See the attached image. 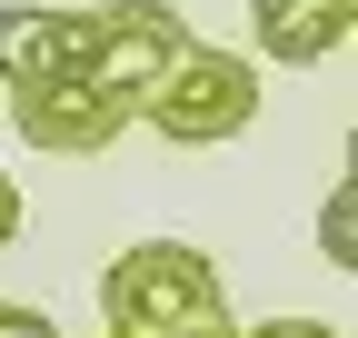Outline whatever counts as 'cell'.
Returning a JSON list of instances; mask_svg holds the SVG:
<instances>
[{
	"label": "cell",
	"mask_w": 358,
	"mask_h": 338,
	"mask_svg": "<svg viewBox=\"0 0 358 338\" xmlns=\"http://www.w3.org/2000/svg\"><path fill=\"white\" fill-rule=\"evenodd\" d=\"M229 338H338L329 318H268V328H229Z\"/></svg>",
	"instance_id": "obj_9"
},
{
	"label": "cell",
	"mask_w": 358,
	"mask_h": 338,
	"mask_svg": "<svg viewBox=\"0 0 358 338\" xmlns=\"http://www.w3.org/2000/svg\"><path fill=\"white\" fill-rule=\"evenodd\" d=\"M90 80V10H0V90Z\"/></svg>",
	"instance_id": "obj_5"
},
{
	"label": "cell",
	"mask_w": 358,
	"mask_h": 338,
	"mask_svg": "<svg viewBox=\"0 0 358 338\" xmlns=\"http://www.w3.org/2000/svg\"><path fill=\"white\" fill-rule=\"evenodd\" d=\"M129 119H150L169 149H219V140H239L249 119H259V60H249V50H209V40H189Z\"/></svg>",
	"instance_id": "obj_2"
},
{
	"label": "cell",
	"mask_w": 358,
	"mask_h": 338,
	"mask_svg": "<svg viewBox=\"0 0 358 338\" xmlns=\"http://www.w3.org/2000/svg\"><path fill=\"white\" fill-rule=\"evenodd\" d=\"M10 239H20V189L0 179V249H10Z\"/></svg>",
	"instance_id": "obj_10"
},
{
	"label": "cell",
	"mask_w": 358,
	"mask_h": 338,
	"mask_svg": "<svg viewBox=\"0 0 358 338\" xmlns=\"http://www.w3.org/2000/svg\"><path fill=\"white\" fill-rule=\"evenodd\" d=\"M0 338H60L50 309H20V299H0Z\"/></svg>",
	"instance_id": "obj_7"
},
{
	"label": "cell",
	"mask_w": 358,
	"mask_h": 338,
	"mask_svg": "<svg viewBox=\"0 0 358 338\" xmlns=\"http://www.w3.org/2000/svg\"><path fill=\"white\" fill-rule=\"evenodd\" d=\"M189 20L169 10V0H100L90 10V80L120 100V110H140L150 90H159V70L189 50Z\"/></svg>",
	"instance_id": "obj_3"
},
{
	"label": "cell",
	"mask_w": 358,
	"mask_h": 338,
	"mask_svg": "<svg viewBox=\"0 0 358 338\" xmlns=\"http://www.w3.org/2000/svg\"><path fill=\"white\" fill-rule=\"evenodd\" d=\"M10 130L30 149H50V159H100L129 130V110L100 90V80H20L10 90Z\"/></svg>",
	"instance_id": "obj_4"
},
{
	"label": "cell",
	"mask_w": 358,
	"mask_h": 338,
	"mask_svg": "<svg viewBox=\"0 0 358 338\" xmlns=\"http://www.w3.org/2000/svg\"><path fill=\"white\" fill-rule=\"evenodd\" d=\"M348 30H358V0H249V40L279 70H319Z\"/></svg>",
	"instance_id": "obj_6"
},
{
	"label": "cell",
	"mask_w": 358,
	"mask_h": 338,
	"mask_svg": "<svg viewBox=\"0 0 358 338\" xmlns=\"http://www.w3.org/2000/svg\"><path fill=\"white\" fill-rule=\"evenodd\" d=\"M319 249H329L338 269H358V249H348V199H329V219H319Z\"/></svg>",
	"instance_id": "obj_8"
},
{
	"label": "cell",
	"mask_w": 358,
	"mask_h": 338,
	"mask_svg": "<svg viewBox=\"0 0 358 338\" xmlns=\"http://www.w3.org/2000/svg\"><path fill=\"white\" fill-rule=\"evenodd\" d=\"M100 318L110 338H229V288L189 239H140L100 269Z\"/></svg>",
	"instance_id": "obj_1"
}]
</instances>
